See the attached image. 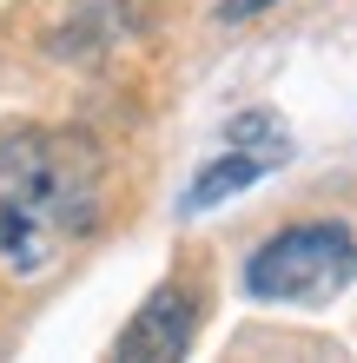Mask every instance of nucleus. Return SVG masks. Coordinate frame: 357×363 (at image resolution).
<instances>
[{
	"mask_svg": "<svg viewBox=\"0 0 357 363\" xmlns=\"http://www.w3.org/2000/svg\"><path fill=\"white\" fill-rule=\"evenodd\" d=\"M99 211L93 159L53 133L0 139V264L13 277H40Z\"/></svg>",
	"mask_w": 357,
	"mask_h": 363,
	"instance_id": "nucleus-1",
	"label": "nucleus"
},
{
	"mask_svg": "<svg viewBox=\"0 0 357 363\" xmlns=\"http://www.w3.org/2000/svg\"><path fill=\"white\" fill-rule=\"evenodd\" d=\"M351 284H357V231L338 218L285 225L245 264V291L265 304H324Z\"/></svg>",
	"mask_w": 357,
	"mask_h": 363,
	"instance_id": "nucleus-2",
	"label": "nucleus"
},
{
	"mask_svg": "<svg viewBox=\"0 0 357 363\" xmlns=\"http://www.w3.org/2000/svg\"><path fill=\"white\" fill-rule=\"evenodd\" d=\"M192 337H199V304H192V291H185V284H165V291L145 297V304L133 311V324L113 337V357H126V363L165 357V363H172V357L192 350Z\"/></svg>",
	"mask_w": 357,
	"mask_h": 363,
	"instance_id": "nucleus-3",
	"label": "nucleus"
},
{
	"mask_svg": "<svg viewBox=\"0 0 357 363\" xmlns=\"http://www.w3.org/2000/svg\"><path fill=\"white\" fill-rule=\"evenodd\" d=\"M271 165H278V159H265V152H251V145H238V152L212 159V165H205V172L192 179V199H185V205H192V211H205V205L232 199V191H245V185H258Z\"/></svg>",
	"mask_w": 357,
	"mask_h": 363,
	"instance_id": "nucleus-4",
	"label": "nucleus"
},
{
	"mask_svg": "<svg viewBox=\"0 0 357 363\" xmlns=\"http://www.w3.org/2000/svg\"><path fill=\"white\" fill-rule=\"evenodd\" d=\"M265 7H278V0H225V20H251V13H265Z\"/></svg>",
	"mask_w": 357,
	"mask_h": 363,
	"instance_id": "nucleus-5",
	"label": "nucleus"
}]
</instances>
